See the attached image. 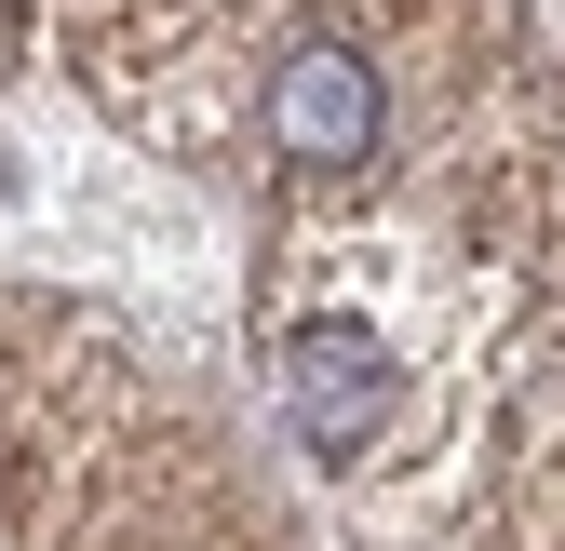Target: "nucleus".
I'll use <instances>...</instances> for the list:
<instances>
[{
    "instance_id": "obj_1",
    "label": "nucleus",
    "mask_w": 565,
    "mask_h": 551,
    "mask_svg": "<svg viewBox=\"0 0 565 551\" xmlns=\"http://www.w3.org/2000/svg\"><path fill=\"white\" fill-rule=\"evenodd\" d=\"M391 403H404V364L364 323H297L282 336V431H297L310 457H364L391 431Z\"/></svg>"
},
{
    "instance_id": "obj_2",
    "label": "nucleus",
    "mask_w": 565,
    "mask_h": 551,
    "mask_svg": "<svg viewBox=\"0 0 565 551\" xmlns=\"http://www.w3.org/2000/svg\"><path fill=\"white\" fill-rule=\"evenodd\" d=\"M377 121H391V95H377V67L350 54V41H297V54L269 67V149L297 162V175L377 162Z\"/></svg>"
}]
</instances>
